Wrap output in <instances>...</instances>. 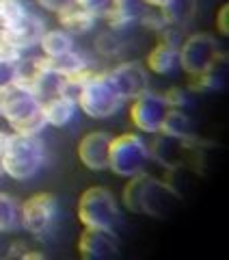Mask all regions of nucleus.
<instances>
[{
	"label": "nucleus",
	"mask_w": 229,
	"mask_h": 260,
	"mask_svg": "<svg viewBox=\"0 0 229 260\" xmlns=\"http://www.w3.org/2000/svg\"><path fill=\"white\" fill-rule=\"evenodd\" d=\"M177 63L188 76L206 74V72L218 70V63H225V54L220 44L210 32H197L190 35L177 50Z\"/></svg>",
	"instance_id": "4"
},
{
	"label": "nucleus",
	"mask_w": 229,
	"mask_h": 260,
	"mask_svg": "<svg viewBox=\"0 0 229 260\" xmlns=\"http://www.w3.org/2000/svg\"><path fill=\"white\" fill-rule=\"evenodd\" d=\"M5 174V165H3V154H0V176Z\"/></svg>",
	"instance_id": "39"
},
{
	"label": "nucleus",
	"mask_w": 229,
	"mask_h": 260,
	"mask_svg": "<svg viewBox=\"0 0 229 260\" xmlns=\"http://www.w3.org/2000/svg\"><path fill=\"white\" fill-rule=\"evenodd\" d=\"M158 44H165V46L177 48V50H179V46H182V35H179L177 28L165 26L162 30H158Z\"/></svg>",
	"instance_id": "31"
},
{
	"label": "nucleus",
	"mask_w": 229,
	"mask_h": 260,
	"mask_svg": "<svg viewBox=\"0 0 229 260\" xmlns=\"http://www.w3.org/2000/svg\"><path fill=\"white\" fill-rule=\"evenodd\" d=\"M95 48L100 50L102 54H117V48H119V42L112 32H104L95 39Z\"/></svg>",
	"instance_id": "29"
},
{
	"label": "nucleus",
	"mask_w": 229,
	"mask_h": 260,
	"mask_svg": "<svg viewBox=\"0 0 229 260\" xmlns=\"http://www.w3.org/2000/svg\"><path fill=\"white\" fill-rule=\"evenodd\" d=\"M165 100H167L169 107L179 109V107H184V104L188 102V98H186V93H184V89L173 87V89H169V91L165 93Z\"/></svg>",
	"instance_id": "32"
},
{
	"label": "nucleus",
	"mask_w": 229,
	"mask_h": 260,
	"mask_svg": "<svg viewBox=\"0 0 229 260\" xmlns=\"http://www.w3.org/2000/svg\"><path fill=\"white\" fill-rule=\"evenodd\" d=\"M195 145H197L195 139H179V137L160 133L149 145V156L156 158L167 169H182Z\"/></svg>",
	"instance_id": "11"
},
{
	"label": "nucleus",
	"mask_w": 229,
	"mask_h": 260,
	"mask_svg": "<svg viewBox=\"0 0 229 260\" xmlns=\"http://www.w3.org/2000/svg\"><path fill=\"white\" fill-rule=\"evenodd\" d=\"M112 135L110 133H89L83 137V141L78 143V156L89 169L93 172H102L108 169V150H110Z\"/></svg>",
	"instance_id": "13"
},
{
	"label": "nucleus",
	"mask_w": 229,
	"mask_h": 260,
	"mask_svg": "<svg viewBox=\"0 0 229 260\" xmlns=\"http://www.w3.org/2000/svg\"><path fill=\"white\" fill-rule=\"evenodd\" d=\"M141 20L147 28H154V30H162L167 26L165 20H162V15H141Z\"/></svg>",
	"instance_id": "36"
},
{
	"label": "nucleus",
	"mask_w": 229,
	"mask_h": 260,
	"mask_svg": "<svg viewBox=\"0 0 229 260\" xmlns=\"http://www.w3.org/2000/svg\"><path fill=\"white\" fill-rule=\"evenodd\" d=\"M26 15L28 11L20 0H0V35L15 30Z\"/></svg>",
	"instance_id": "21"
},
{
	"label": "nucleus",
	"mask_w": 229,
	"mask_h": 260,
	"mask_svg": "<svg viewBox=\"0 0 229 260\" xmlns=\"http://www.w3.org/2000/svg\"><path fill=\"white\" fill-rule=\"evenodd\" d=\"M0 115L18 135H39L48 124L42 100L18 83L7 85L0 91Z\"/></svg>",
	"instance_id": "2"
},
{
	"label": "nucleus",
	"mask_w": 229,
	"mask_h": 260,
	"mask_svg": "<svg viewBox=\"0 0 229 260\" xmlns=\"http://www.w3.org/2000/svg\"><path fill=\"white\" fill-rule=\"evenodd\" d=\"M67 87H69V78L65 74H61V72L48 68V65L44 63V68H42V72H39V76L35 78V83H32L30 91L44 102V100H48V98L67 95Z\"/></svg>",
	"instance_id": "15"
},
{
	"label": "nucleus",
	"mask_w": 229,
	"mask_h": 260,
	"mask_svg": "<svg viewBox=\"0 0 229 260\" xmlns=\"http://www.w3.org/2000/svg\"><path fill=\"white\" fill-rule=\"evenodd\" d=\"M15 80V63L0 61V91Z\"/></svg>",
	"instance_id": "33"
},
{
	"label": "nucleus",
	"mask_w": 229,
	"mask_h": 260,
	"mask_svg": "<svg viewBox=\"0 0 229 260\" xmlns=\"http://www.w3.org/2000/svg\"><path fill=\"white\" fill-rule=\"evenodd\" d=\"M44 63L48 65V68L61 72V74H65V76H71V74H76V72L87 68L85 59L78 52H73V50L71 52H65L61 56H44Z\"/></svg>",
	"instance_id": "25"
},
{
	"label": "nucleus",
	"mask_w": 229,
	"mask_h": 260,
	"mask_svg": "<svg viewBox=\"0 0 229 260\" xmlns=\"http://www.w3.org/2000/svg\"><path fill=\"white\" fill-rule=\"evenodd\" d=\"M179 202L175 186L151 178L149 174H136L130 178L124 189V204L128 210L149 217H167L171 208Z\"/></svg>",
	"instance_id": "1"
},
{
	"label": "nucleus",
	"mask_w": 229,
	"mask_h": 260,
	"mask_svg": "<svg viewBox=\"0 0 229 260\" xmlns=\"http://www.w3.org/2000/svg\"><path fill=\"white\" fill-rule=\"evenodd\" d=\"M44 32H46V26H44L42 18H37L35 13H28L18 28L9 30V32H3V37L9 44H13L18 50H26V48H32V46H37L39 42H42Z\"/></svg>",
	"instance_id": "14"
},
{
	"label": "nucleus",
	"mask_w": 229,
	"mask_h": 260,
	"mask_svg": "<svg viewBox=\"0 0 229 260\" xmlns=\"http://www.w3.org/2000/svg\"><path fill=\"white\" fill-rule=\"evenodd\" d=\"M39 44H42L46 56H61L73 50V37L67 30H48L44 32Z\"/></svg>",
	"instance_id": "23"
},
{
	"label": "nucleus",
	"mask_w": 229,
	"mask_h": 260,
	"mask_svg": "<svg viewBox=\"0 0 229 260\" xmlns=\"http://www.w3.org/2000/svg\"><path fill=\"white\" fill-rule=\"evenodd\" d=\"M145 5H151V7H158V9H162L165 5H169L171 0H143Z\"/></svg>",
	"instance_id": "37"
},
{
	"label": "nucleus",
	"mask_w": 229,
	"mask_h": 260,
	"mask_svg": "<svg viewBox=\"0 0 229 260\" xmlns=\"http://www.w3.org/2000/svg\"><path fill=\"white\" fill-rule=\"evenodd\" d=\"M78 7H83L85 11H89V13H93V15H104L106 11H108V7H110V3L112 0H73Z\"/></svg>",
	"instance_id": "28"
},
{
	"label": "nucleus",
	"mask_w": 229,
	"mask_h": 260,
	"mask_svg": "<svg viewBox=\"0 0 229 260\" xmlns=\"http://www.w3.org/2000/svg\"><path fill=\"white\" fill-rule=\"evenodd\" d=\"M106 76L110 78L112 87L117 89V93L126 100H134V98L143 95L149 91V74H147L145 65L138 61H128L117 65L114 70H108Z\"/></svg>",
	"instance_id": "9"
},
{
	"label": "nucleus",
	"mask_w": 229,
	"mask_h": 260,
	"mask_svg": "<svg viewBox=\"0 0 229 260\" xmlns=\"http://www.w3.org/2000/svg\"><path fill=\"white\" fill-rule=\"evenodd\" d=\"M147 65L156 74H171L177 65V48L156 44L154 50L149 52V56H147Z\"/></svg>",
	"instance_id": "20"
},
{
	"label": "nucleus",
	"mask_w": 229,
	"mask_h": 260,
	"mask_svg": "<svg viewBox=\"0 0 229 260\" xmlns=\"http://www.w3.org/2000/svg\"><path fill=\"white\" fill-rule=\"evenodd\" d=\"M76 104L89 117L106 119L121 109L124 98L112 87L106 72H102V74H93L91 78H87L83 83V87H80V91L76 95Z\"/></svg>",
	"instance_id": "5"
},
{
	"label": "nucleus",
	"mask_w": 229,
	"mask_h": 260,
	"mask_svg": "<svg viewBox=\"0 0 229 260\" xmlns=\"http://www.w3.org/2000/svg\"><path fill=\"white\" fill-rule=\"evenodd\" d=\"M78 251L85 260H108L119 254V241L112 230L85 228L78 239Z\"/></svg>",
	"instance_id": "12"
},
{
	"label": "nucleus",
	"mask_w": 229,
	"mask_h": 260,
	"mask_svg": "<svg viewBox=\"0 0 229 260\" xmlns=\"http://www.w3.org/2000/svg\"><path fill=\"white\" fill-rule=\"evenodd\" d=\"M143 15V0H112L102 18L112 28H128Z\"/></svg>",
	"instance_id": "17"
},
{
	"label": "nucleus",
	"mask_w": 229,
	"mask_h": 260,
	"mask_svg": "<svg viewBox=\"0 0 229 260\" xmlns=\"http://www.w3.org/2000/svg\"><path fill=\"white\" fill-rule=\"evenodd\" d=\"M162 135H171V137H179V139H197L195 137V124L186 113L177 111V109H169L165 119L160 126Z\"/></svg>",
	"instance_id": "19"
},
{
	"label": "nucleus",
	"mask_w": 229,
	"mask_h": 260,
	"mask_svg": "<svg viewBox=\"0 0 229 260\" xmlns=\"http://www.w3.org/2000/svg\"><path fill=\"white\" fill-rule=\"evenodd\" d=\"M216 72H206V74H195L188 78V87L193 89V91H201V93H206V91H214V89H218L220 85V80L216 76Z\"/></svg>",
	"instance_id": "27"
},
{
	"label": "nucleus",
	"mask_w": 229,
	"mask_h": 260,
	"mask_svg": "<svg viewBox=\"0 0 229 260\" xmlns=\"http://www.w3.org/2000/svg\"><path fill=\"white\" fill-rule=\"evenodd\" d=\"M7 139H9V135H7V133H3V130H0V154H3V150H5V145H7Z\"/></svg>",
	"instance_id": "38"
},
{
	"label": "nucleus",
	"mask_w": 229,
	"mask_h": 260,
	"mask_svg": "<svg viewBox=\"0 0 229 260\" xmlns=\"http://www.w3.org/2000/svg\"><path fill=\"white\" fill-rule=\"evenodd\" d=\"M22 225V206L18 200L0 193V232H11Z\"/></svg>",
	"instance_id": "24"
},
{
	"label": "nucleus",
	"mask_w": 229,
	"mask_h": 260,
	"mask_svg": "<svg viewBox=\"0 0 229 260\" xmlns=\"http://www.w3.org/2000/svg\"><path fill=\"white\" fill-rule=\"evenodd\" d=\"M42 109H44L48 124L63 128L73 119V115H76V111H78V104H76V98H71V95H56V98L44 100Z\"/></svg>",
	"instance_id": "16"
},
{
	"label": "nucleus",
	"mask_w": 229,
	"mask_h": 260,
	"mask_svg": "<svg viewBox=\"0 0 229 260\" xmlns=\"http://www.w3.org/2000/svg\"><path fill=\"white\" fill-rule=\"evenodd\" d=\"M149 145L143 141V137L134 133L112 137L108 150V167L117 176L132 178L145 172V167L149 165Z\"/></svg>",
	"instance_id": "7"
},
{
	"label": "nucleus",
	"mask_w": 229,
	"mask_h": 260,
	"mask_svg": "<svg viewBox=\"0 0 229 260\" xmlns=\"http://www.w3.org/2000/svg\"><path fill=\"white\" fill-rule=\"evenodd\" d=\"M78 219L85 228L112 230L119 223V204L106 186H91L78 200Z\"/></svg>",
	"instance_id": "6"
},
{
	"label": "nucleus",
	"mask_w": 229,
	"mask_h": 260,
	"mask_svg": "<svg viewBox=\"0 0 229 260\" xmlns=\"http://www.w3.org/2000/svg\"><path fill=\"white\" fill-rule=\"evenodd\" d=\"M46 150L39 135H18L13 133L7 139L3 150V165L5 174H9L15 180H28L32 178L39 167L44 165Z\"/></svg>",
	"instance_id": "3"
},
{
	"label": "nucleus",
	"mask_w": 229,
	"mask_h": 260,
	"mask_svg": "<svg viewBox=\"0 0 229 260\" xmlns=\"http://www.w3.org/2000/svg\"><path fill=\"white\" fill-rule=\"evenodd\" d=\"M171 107L167 104L165 95L145 91L143 95L134 98L132 109H130V117H132L134 126L143 133H160L162 119H165L167 111Z\"/></svg>",
	"instance_id": "10"
},
{
	"label": "nucleus",
	"mask_w": 229,
	"mask_h": 260,
	"mask_svg": "<svg viewBox=\"0 0 229 260\" xmlns=\"http://www.w3.org/2000/svg\"><path fill=\"white\" fill-rule=\"evenodd\" d=\"M39 5L52 13H61L63 9H67L69 5H73V0H39Z\"/></svg>",
	"instance_id": "34"
},
{
	"label": "nucleus",
	"mask_w": 229,
	"mask_h": 260,
	"mask_svg": "<svg viewBox=\"0 0 229 260\" xmlns=\"http://www.w3.org/2000/svg\"><path fill=\"white\" fill-rule=\"evenodd\" d=\"M22 59V50H18L13 44H9L7 39L0 35V61L7 63H18Z\"/></svg>",
	"instance_id": "30"
},
{
	"label": "nucleus",
	"mask_w": 229,
	"mask_h": 260,
	"mask_svg": "<svg viewBox=\"0 0 229 260\" xmlns=\"http://www.w3.org/2000/svg\"><path fill=\"white\" fill-rule=\"evenodd\" d=\"M59 219V200L52 193H37L22 204V225L35 237H48Z\"/></svg>",
	"instance_id": "8"
},
{
	"label": "nucleus",
	"mask_w": 229,
	"mask_h": 260,
	"mask_svg": "<svg viewBox=\"0 0 229 260\" xmlns=\"http://www.w3.org/2000/svg\"><path fill=\"white\" fill-rule=\"evenodd\" d=\"M44 68V59H35V56H28V59H20L15 63V80L13 83H18L20 87L28 89L32 83H35V78L39 76V72Z\"/></svg>",
	"instance_id": "26"
},
{
	"label": "nucleus",
	"mask_w": 229,
	"mask_h": 260,
	"mask_svg": "<svg viewBox=\"0 0 229 260\" xmlns=\"http://www.w3.org/2000/svg\"><path fill=\"white\" fill-rule=\"evenodd\" d=\"M195 13V0H171L160 9V15L167 26H179L186 24Z\"/></svg>",
	"instance_id": "22"
},
{
	"label": "nucleus",
	"mask_w": 229,
	"mask_h": 260,
	"mask_svg": "<svg viewBox=\"0 0 229 260\" xmlns=\"http://www.w3.org/2000/svg\"><path fill=\"white\" fill-rule=\"evenodd\" d=\"M229 5H223L220 7V11H218V15H216V26H218V30H220V35H227L229 32Z\"/></svg>",
	"instance_id": "35"
},
{
	"label": "nucleus",
	"mask_w": 229,
	"mask_h": 260,
	"mask_svg": "<svg viewBox=\"0 0 229 260\" xmlns=\"http://www.w3.org/2000/svg\"><path fill=\"white\" fill-rule=\"evenodd\" d=\"M59 22H61L63 30H67V32H87L95 26L97 15L85 11L83 7H78L73 3L59 13Z\"/></svg>",
	"instance_id": "18"
}]
</instances>
